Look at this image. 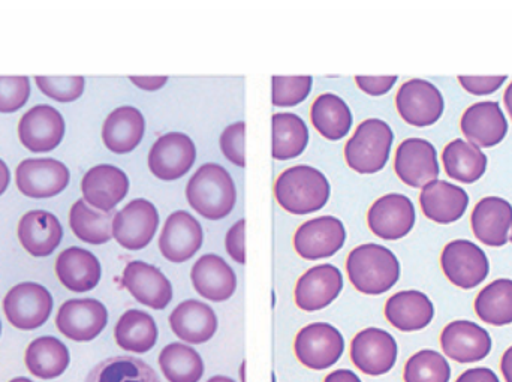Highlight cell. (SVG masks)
<instances>
[{
	"instance_id": "6da1fadb",
	"label": "cell",
	"mask_w": 512,
	"mask_h": 382,
	"mask_svg": "<svg viewBox=\"0 0 512 382\" xmlns=\"http://www.w3.org/2000/svg\"><path fill=\"white\" fill-rule=\"evenodd\" d=\"M189 206L209 221L227 218L237 203V189L227 168L204 164L186 186Z\"/></svg>"
},
{
	"instance_id": "7a4b0ae2",
	"label": "cell",
	"mask_w": 512,
	"mask_h": 382,
	"mask_svg": "<svg viewBox=\"0 0 512 382\" xmlns=\"http://www.w3.org/2000/svg\"><path fill=\"white\" fill-rule=\"evenodd\" d=\"M330 194L327 177L310 165L288 168L280 173L274 185L279 206L297 216L318 212L328 203Z\"/></svg>"
},
{
	"instance_id": "3957f363",
	"label": "cell",
	"mask_w": 512,
	"mask_h": 382,
	"mask_svg": "<svg viewBox=\"0 0 512 382\" xmlns=\"http://www.w3.org/2000/svg\"><path fill=\"white\" fill-rule=\"evenodd\" d=\"M352 287L367 296H381L390 291L400 278L396 255L376 243L357 246L346 260Z\"/></svg>"
},
{
	"instance_id": "277c9868",
	"label": "cell",
	"mask_w": 512,
	"mask_h": 382,
	"mask_svg": "<svg viewBox=\"0 0 512 382\" xmlns=\"http://www.w3.org/2000/svg\"><path fill=\"white\" fill-rule=\"evenodd\" d=\"M394 134L381 119H367L358 125L345 146V159L360 174H375L387 165Z\"/></svg>"
},
{
	"instance_id": "5b68a950",
	"label": "cell",
	"mask_w": 512,
	"mask_h": 382,
	"mask_svg": "<svg viewBox=\"0 0 512 382\" xmlns=\"http://www.w3.org/2000/svg\"><path fill=\"white\" fill-rule=\"evenodd\" d=\"M294 353L304 368L310 371H327L342 359L345 339L331 324H309L295 336Z\"/></svg>"
},
{
	"instance_id": "8992f818",
	"label": "cell",
	"mask_w": 512,
	"mask_h": 382,
	"mask_svg": "<svg viewBox=\"0 0 512 382\" xmlns=\"http://www.w3.org/2000/svg\"><path fill=\"white\" fill-rule=\"evenodd\" d=\"M3 311L12 326L35 330L44 326L53 311L50 291L35 282L15 285L3 300Z\"/></svg>"
},
{
	"instance_id": "52a82bcc",
	"label": "cell",
	"mask_w": 512,
	"mask_h": 382,
	"mask_svg": "<svg viewBox=\"0 0 512 382\" xmlns=\"http://www.w3.org/2000/svg\"><path fill=\"white\" fill-rule=\"evenodd\" d=\"M159 227V213L152 201L137 198L114 215L113 237L128 251L149 246Z\"/></svg>"
},
{
	"instance_id": "ba28073f",
	"label": "cell",
	"mask_w": 512,
	"mask_h": 382,
	"mask_svg": "<svg viewBox=\"0 0 512 382\" xmlns=\"http://www.w3.org/2000/svg\"><path fill=\"white\" fill-rule=\"evenodd\" d=\"M197 161V147L183 132H168L156 140L149 152L153 176L164 182L182 179Z\"/></svg>"
},
{
	"instance_id": "9c48e42d",
	"label": "cell",
	"mask_w": 512,
	"mask_h": 382,
	"mask_svg": "<svg viewBox=\"0 0 512 382\" xmlns=\"http://www.w3.org/2000/svg\"><path fill=\"white\" fill-rule=\"evenodd\" d=\"M396 339L382 329L369 327L355 335L351 342V360L355 368L369 377L388 374L397 362Z\"/></svg>"
},
{
	"instance_id": "30bf717a",
	"label": "cell",
	"mask_w": 512,
	"mask_h": 382,
	"mask_svg": "<svg viewBox=\"0 0 512 382\" xmlns=\"http://www.w3.org/2000/svg\"><path fill=\"white\" fill-rule=\"evenodd\" d=\"M346 242L345 225L336 216H319L304 222L295 231L294 248L304 260L333 257Z\"/></svg>"
},
{
	"instance_id": "8fae6325",
	"label": "cell",
	"mask_w": 512,
	"mask_h": 382,
	"mask_svg": "<svg viewBox=\"0 0 512 382\" xmlns=\"http://www.w3.org/2000/svg\"><path fill=\"white\" fill-rule=\"evenodd\" d=\"M445 276L456 287L472 290L486 281L490 272L489 258L483 249L469 240H454L445 246L441 257Z\"/></svg>"
},
{
	"instance_id": "7c38bea8",
	"label": "cell",
	"mask_w": 512,
	"mask_h": 382,
	"mask_svg": "<svg viewBox=\"0 0 512 382\" xmlns=\"http://www.w3.org/2000/svg\"><path fill=\"white\" fill-rule=\"evenodd\" d=\"M397 111L412 126L424 128L438 122L444 113V96L430 81H406L396 96Z\"/></svg>"
},
{
	"instance_id": "4fadbf2b",
	"label": "cell",
	"mask_w": 512,
	"mask_h": 382,
	"mask_svg": "<svg viewBox=\"0 0 512 382\" xmlns=\"http://www.w3.org/2000/svg\"><path fill=\"white\" fill-rule=\"evenodd\" d=\"M108 324V311L99 300H68L57 312L56 326L66 338L90 342L98 338Z\"/></svg>"
},
{
	"instance_id": "5bb4252c",
	"label": "cell",
	"mask_w": 512,
	"mask_h": 382,
	"mask_svg": "<svg viewBox=\"0 0 512 382\" xmlns=\"http://www.w3.org/2000/svg\"><path fill=\"white\" fill-rule=\"evenodd\" d=\"M343 290V275L333 264H319L297 281L295 305L304 312H318L330 306Z\"/></svg>"
},
{
	"instance_id": "9a60e30c",
	"label": "cell",
	"mask_w": 512,
	"mask_h": 382,
	"mask_svg": "<svg viewBox=\"0 0 512 382\" xmlns=\"http://www.w3.org/2000/svg\"><path fill=\"white\" fill-rule=\"evenodd\" d=\"M122 284L138 303L155 311H164L173 300L170 279L158 267L144 261H131L125 267Z\"/></svg>"
},
{
	"instance_id": "2e32d148",
	"label": "cell",
	"mask_w": 512,
	"mask_h": 382,
	"mask_svg": "<svg viewBox=\"0 0 512 382\" xmlns=\"http://www.w3.org/2000/svg\"><path fill=\"white\" fill-rule=\"evenodd\" d=\"M203 240V227L197 218L185 210H177L165 221L159 237V249L171 263L182 264L200 251Z\"/></svg>"
},
{
	"instance_id": "e0dca14e",
	"label": "cell",
	"mask_w": 512,
	"mask_h": 382,
	"mask_svg": "<svg viewBox=\"0 0 512 382\" xmlns=\"http://www.w3.org/2000/svg\"><path fill=\"white\" fill-rule=\"evenodd\" d=\"M21 194L30 198H51L65 191L69 183V170L57 159H26L15 173Z\"/></svg>"
},
{
	"instance_id": "ac0fdd59",
	"label": "cell",
	"mask_w": 512,
	"mask_h": 382,
	"mask_svg": "<svg viewBox=\"0 0 512 382\" xmlns=\"http://www.w3.org/2000/svg\"><path fill=\"white\" fill-rule=\"evenodd\" d=\"M65 120L56 108L36 105L30 108L18 123V137L30 152H51L62 143Z\"/></svg>"
},
{
	"instance_id": "d6986e66",
	"label": "cell",
	"mask_w": 512,
	"mask_h": 382,
	"mask_svg": "<svg viewBox=\"0 0 512 382\" xmlns=\"http://www.w3.org/2000/svg\"><path fill=\"white\" fill-rule=\"evenodd\" d=\"M367 224L379 239H402L414 228V203L406 195H384L370 207L367 213Z\"/></svg>"
},
{
	"instance_id": "ffe728a7",
	"label": "cell",
	"mask_w": 512,
	"mask_h": 382,
	"mask_svg": "<svg viewBox=\"0 0 512 382\" xmlns=\"http://www.w3.org/2000/svg\"><path fill=\"white\" fill-rule=\"evenodd\" d=\"M394 168L403 183L412 188H424L433 180H438V153L429 141L408 138L397 149Z\"/></svg>"
},
{
	"instance_id": "44dd1931",
	"label": "cell",
	"mask_w": 512,
	"mask_h": 382,
	"mask_svg": "<svg viewBox=\"0 0 512 382\" xmlns=\"http://www.w3.org/2000/svg\"><path fill=\"white\" fill-rule=\"evenodd\" d=\"M84 201L101 212H113L117 204L125 200L129 191V179L125 171L114 165H96L87 171L81 182Z\"/></svg>"
},
{
	"instance_id": "7402d4cb",
	"label": "cell",
	"mask_w": 512,
	"mask_h": 382,
	"mask_svg": "<svg viewBox=\"0 0 512 382\" xmlns=\"http://www.w3.org/2000/svg\"><path fill=\"white\" fill-rule=\"evenodd\" d=\"M170 327L183 344L203 345L218 332V315L207 303L185 300L171 312Z\"/></svg>"
},
{
	"instance_id": "603a6c76",
	"label": "cell",
	"mask_w": 512,
	"mask_h": 382,
	"mask_svg": "<svg viewBox=\"0 0 512 382\" xmlns=\"http://www.w3.org/2000/svg\"><path fill=\"white\" fill-rule=\"evenodd\" d=\"M445 356L459 363H475L486 359L492 351L489 332L471 321H454L441 335Z\"/></svg>"
},
{
	"instance_id": "cb8c5ba5",
	"label": "cell",
	"mask_w": 512,
	"mask_h": 382,
	"mask_svg": "<svg viewBox=\"0 0 512 382\" xmlns=\"http://www.w3.org/2000/svg\"><path fill=\"white\" fill-rule=\"evenodd\" d=\"M194 290L209 302H227L237 291L233 267L216 254L203 255L191 270Z\"/></svg>"
},
{
	"instance_id": "d4e9b609",
	"label": "cell",
	"mask_w": 512,
	"mask_h": 382,
	"mask_svg": "<svg viewBox=\"0 0 512 382\" xmlns=\"http://www.w3.org/2000/svg\"><path fill=\"white\" fill-rule=\"evenodd\" d=\"M462 132L469 143L477 147H493L504 140L508 131L507 119L501 105L495 101L478 102L465 111Z\"/></svg>"
},
{
	"instance_id": "484cf974",
	"label": "cell",
	"mask_w": 512,
	"mask_h": 382,
	"mask_svg": "<svg viewBox=\"0 0 512 382\" xmlns=\"http://www.w3.org/2000/svg\"><path fill=\"white\" fill-rule=\"evenodd\" d=\"M472 230L484 245H507L512 231V206L504 198L486 197L472 212Z\"/></svg>"
},
{
	"instance_id": "4316f807",
	"label": "cell",
	"mask_w": 512,
	"mask_h": 382,
	"mask_svg": "<svg viewBox=\"0 0 512 382\" xmlns=\"http://www.w3.org/2000/svg\"><path fill=\"white\" fill-rule=\"evenodd\" d=\"M63 228L53 213L32 210L18 224V239L33 257H47L59 248Z\"/></svg>"
},
{
	"instance_id": "83f0119b",
	"label": "cell",
	"mask_w": 512,
	"mask_h": 382,
	"mask_svg": "<svg viewBox=\"0 0 512 382\" xmlns=\"http://www.w3.org/2000/svg\"><path fill=\"white\" fill-rule=\"evenodd\" d=\"M424 215L438 224L459 221L468 209L469 197L460 186L445 180H433L420 195Z\"/></svg>"
},
{
	"instance_id": "f1b7e54d",
	"label": "cell",
	"mask_w": 512,
	"mask_h": 382,
	"mask_svg": "<svg viewBox=\"0 0 512 382\" xmlns=\"http://www.w3.org/2000/svg\"><path fill=\"white\" fill-rule=\"evenodd\" d=\"M435 317V308L420 291H400L385 303V318L400 332L426 329Z\"/></svg>"
},
{
	"instance_id": "f546056e",
	"label": "cell",
	"mask_w": 512,
	"mask_h": 382,
	"mask_svg": "<svg viewBox=\"0 0 512 382\" xmlns=\"http://www.w3.org/2000/svg\"><path fill=\"white\" fill-rule=\"evenodd\" d=\"M146 131V119L138 108L125 105L116 108L102 128V140L116 155H126L137 149Z\"/></svg>"
},
{
	"instance_id": "4dcf8cb0",
	"label": "cell",
	"mask_w": 512,
	"mask_h": 382,
	"mask_svg": "<svg viewBox=\"0 0 512 382\" xmlns=\"http://www.w3.org/2000/svg\"><path fill=\"white\" fill-rule=\"evenodd\" d=\"M56 275L63 287L74 293H87L98 287L101 281V263L86 249H66L56 261Z\"/></svg>"
},
{
	"instance_id": "1f68e13d",
	"label": "cell",
	"mask_w": 512,
	"mask_h": 382,
	"mask_svg": "<svg viewBox=\"0 0 512 382\" xmlns=\"http://www.w3.org/2000/svg\"><path fill=\"white\" fill-rule=\"evenodd\" d=\"M159 330L152 315L138 309H129L120 317L114 329V339L122 350L146 354L158 342Z\"/></svg>"
},
{
	"instance_id": "d6a6232c",
	"label": "cell",
	"mask_w": 512,
	"mask_h": 382,
	"mask_svg": "<svg viewBox=\"0 0 512 382\" xmlns=\"http://www.w3.org/2000/svg\"><path fill=\"white\" fill-rule=\"evenodd\" d=\"M310 119L316 131L330 141L342 140L352 128V111L340 96L324 93L313 102Z\"/></svg>"
},
{
	"instance_id": "836d02e7",
	"label": "cell",
	"mask_w": 512,
	"mask_h": 382,
	"mask_svg": "<svg viewBox=\"0 0 512 382\" xmlns=\"http://www.w3.org/2000/svg\"><path fill=\"white\" fill-rule=\"evenodd\" d=\"M69 351L63 342L53 336L35 339L27 347L26 366L30 374L41 380H54L68 369Z\"/></svg>"
},
{
	"instance_id": "e575fe53",
	"label": "cell",
	"mask_w": 512,
	"mask_h": 382,
	"mask_svg": "<svg viewBox=\"0 0 512 382\" xmlns=\"http://www.w3.org/2000/svg\"><path fill=\"white\" fill-rule=\"evenodd\" d=\"M442 162L448 176L462 183L477 182L487 170V156L480 147L462 138L451 141L445 147Z\"/></svg>"
},
{
	"instance_id": "d590c367",
	"label": "cell",
	"mask_w": 512,
	"mask_h": 382,
	"mask_svg": "<svg viewBox=\"0 0 512 382\" xmlns=\"http://www.w3.org/2000/svg\"><path fill=\"white\" fill-rule=\"evenodd\" d=\"M309 144V129L297 114L279 113L273 116V158L288 161L297 158Z\"/></svg>"
},
{
	"instance_id": "8d00e7d4",
	"label": "cell",
	"mask_w": 512,
	"mask_h": 382,
	"mask_svg": "<svg viewBox=\"0 0 512 382\" xmlns=\"http://www.w3.org/2000/svg\"><path fill=\"white\" fill-rule=\"evenodd\" d=\"M116 213L92 209L84 200L72 206L69 225L78 239L89 245H104L113 239V219Z\"/></svg>"
},
{
	"instance_id": "74e56055",
	"label": "cell",
	"mask_w": 512,
	"mask_h": 382,
	"mask_svg": "<svg viewBox=\"0 0 512 382\" xmlns=\"http://www.w3.org/2000/svg\"><path fill=\"white\" fill-rule=\"evenodd\" d=\"M159 368L168 382H200L204 375L200 354L182 342H173L161 351Z\"/></svg>"
},
{
	"instance_id": "f35d334b",
	"label": "cell",
	"mask_w": 512,
	"mask_h": 382,
	"mask_svg": "<svg viewBox=\"0 0 512 382\" xmlns=\"http://www.w3.org/2000/svg\"><path fill=\"white\" fill-rule=\"evenodd\" d=\"M86 382H161L152 366L131 356L111 357L96 365Z\"/></svg>"
},
{
	"instance_id": "ab89813d",
	"label": "cell",
	"mask_w": 512,
	"mask_h": 382,
	"mask_svg": "<svg viewBox=\"0 0 512 382\" xmlns=\"http://www.w3.org/2000/svg\"><path fill=\"white\" fill-rule=\"evenodd\" d=\"M475 312L490 326H508L512 323V281L498 279L487 285L475 300Z\"/></svg>"
},
{
	"instance_id": "60d3db41",
	"label": "cell",
	"mask_w": 512,
	"mask_h": 382,
	"mask_svg": "<svg viewBox=\"0 0 512 382\" xmlns=\"http://www.w3.org/2000/svg\"><path fill=\"white\" fill-rule=\"evenodd\" d=\"M451 368L447 359L432 350L414 354L403 371L405 382H450Z\"/></svg>"
},
{
	"instance_id": "b9f144b4",
	"label": "cell",
	"mask_w": 512,
	"mask_h": 382,
	"mask_svg": "<svg viewBox=\"0 0 512 382\" xmlns=\"http://www.w3.org/2000/svg\"><path fill=\"white\" fill-rule=\"evenodd\" d=\"M273 83L274 107H295L306 101L312 90L313 78L309 75L303 77H276L271 78Z\"/></svg>"
},
{
	"instance_id": "7bdbcfd3",
	"label": "cell",
	"mask_w": 512,
	"mask_h": 382,
	"mask_svg": "<svg viewBox=\"0 0 512 382\" xmlns=\"http://www.w3.org/2000/svg\"><path fill=\"white\" fill-rule=\"evenodd\" d=\"M41 92L57 102L77 101L84 92L83 77H36Z\"/></svg>"
},
{
	"instance_id": "ee69618b",
	"label": "cell",
	"mask_w": 512,
	"mask_h": 382,
	"mask_svg": "<svg viewBox=\"0 0 512 382\" xmlns=\"http://www.w3.org/2000/svg\"><path fill=\"white\" fill-rule=\"evenodd\" d=\"M30 95L27 77H0V113L20 110Z\"/></svg>"
},
{
	"instance_id": "f6af8a7d",
	"label": "cell",
	"mask_w": 512,
	"mask_h": 382,
	"mask_svg": "<svg viewBox=\"0 0 512 382\" xmlns=\"http://www.w3.org/2000/svg\"><path fill=\"white\" fill-rule=\"evenodd\" d=\"M246 123L236 122L225 128L222 132L221 144L222 153L228 161L233 162L236 167H246Z\"/></svg>"
},
{
	"instance_id": "bcb514c9",
	"label": "cell",
	"mask_w": 512,
	"mask_h": 382,
	"mask_svg": "<svg viewBox=\"0 0 512 382\" xmlns=\"http://www.w3.org/2000/svg\"><path fill=\"white\" fill-rule=\"evenodd\" d=\"M225 246H227L228 255L236 263L246 264V221L240 219L228 230L225 237Z\"/></svg>"
},
{
	"instance_id": "7dc6e473",
	"label": "cell",
	"mask_w": 512,
	"mask_h": 382,
	"mask_svg": "<svg viewBox=\"0 0 512 382\" xmlns=\"http://www.w3.org/2000/svg\"><path fill=\"white\" fill-rule=\"evenodd\" d=\"M459 81L462 83L463 89L468 90L472 95L483 96L496 92L507 81V75H501V77H465V75H460Z\"/></svg>"
},
{
	"instance_id": "c3c4849f",
	"label": "cell",
	"mask_w": 512,
	"mask_h": 382,
	"mask_svg": "<svg viewBox=\"0 0 512 382\" xmlns=\"http://www.w3.org/2000/svg\"><path fill=\"white\" fill-rule=\"evenodd\" d=\"M396 81V75H391V77H363V75H357L355 77L357 86L370 96L385 95V93L393 89Z\"/></svg>"
},
{
	"instance_id": "681fc988",
	"label": "cell",
	"mask_w": 512,
	"mask_h": 382,
	"mask_svg": "<svg viewBox=\"0 0 512 382\" xmlns=\"http://www.w3.org/2000/svg\"><path fill=\"white\" fill-rule=\"evenodd\" d=\"M456 382H501L495 372L487 368L469 369Z\"/></svg>"
},
{
	"instance_id": "f907efd6",
	"label": "cell",
	"mask_w": 512,
	"mask_h": 382,
	"mask_svg": "<svg viewBox=\"0 0 512 382\" xmlns=\"http://www.w3.org/2000/svg\"><path fill=\"white\" fill-rule=\"evenodd\" d=\"M129 80L146 92H156L168 83V77H129Z\"/></svg>"
},
{
	"instance_id": "816d5d0a",
	"label": "cell",
	"mask_w": 512,
	"mask_h": 382,
	"mask_svg": "<svg viewBox=\"0 0 512 382\" xmlns=\"http://www.w3.org/2000/svg\"><path fill=\"white\" fill-rule=\"evenodd\" d=\"M324 382H363L358 378L355 372L349 369H339V371L331 372L325 377Z\"/></svg>"
},
{
	"instance_id": "f5cc1de1",
	"label": "cell",
	"mask_w": 512,
	"mask_h": 382,
	"mask_svg": "<svg viewBox=\"0 0 512 382\" xmlns=\"http://www.w3.org/2000/svg\"><path fill=\"white\" fill-rule=\"evenodd\" d=\"M501 371L505 381L512 382V347L508 348L504 357H502Z\"/></svg>"
},
{
	"instance_id": "db71d44e",
	"label": "cell",
	"mask_w": 512,
	"mask_h": 382,
	"mask_svg": "<svg viewBox=\"0 0 512 382\" xmlns=\"http://www.w3.org/2000/svg\"><path fill=\"white\" fill-rule=\"evenodd\" d=\"M9 180H11V174H9L5 162L0 159V195L8 189Z\"/></svg>"
},
{
	"instance_id": "11a10c76",
	"label": "cell",
	"mask_w": 512,
	"mask_h": 382,
	"mask_svg": "<svg viewBox=\"0 0 512 382\" xmlns=\"http://www.w3.org/2000/svg\"><path fill=\"white\" fill-rule=\"evenodd\" d=\"M505 107H507L508 113H510L512 119V83L508 86L507 92L504 96Z\"/></svg>"
},
{
	"instance_id": "9f6ffc18",
	"label": "cell",
	"mask_w": 512,
	"mask_h": 382,
	"mask_svg": "<svg viewBox=\"0 0 512 382\" xmlns=\"http://www.w3.org/2000/svg\"><path fill=\"white\" fill-rule=\"evenodd\" d=\"M207 382H236L233 378L224 377V375H216V377L210 378Z\"/></svg>"
},
{
	"instance_id": "6f0895ef",
	"label": "cell",
	"mask_w": 512,
	"mask_h": 382,
	"mask_svg": "<svg viewBox=\"0 0 512 382\" xmlns=\"http://www.w3.org/2000/svg\"><path fill=\"white\" fill-rule=\"evenodd\" d=\"M240 382H246V362L240 366Z\"/></svg>"
},
{
	"instance_id": "680465c9",
	"label": "cell",
	"mask_w": 512,
	"mask_h": 382,
	"mask_svg": "<svg viewBox=\"0 0 512 382\" xmlns=\"http://www.w3.org/2000/svg\"><path fill=\"white\" fill-rule=\"evenodd\" d=\"M11 382H33V381H30L29 378H15V380H12Z\"/></svg>"
},
{
	"instance_id": "91938a15",
	"label": "cell",
	"mask_w": 512,
	"mask_h": 382,
	"mask_svg": "<svg viewBox=\"0 0 512 382\" xmlns=\"http://www.w3.org/2000/svg\"><path fill=\"white\" fill-rule=\"evenodd\" d=\"M0 332H2V323H0Z\"/></svg>"
}]
</instances>
